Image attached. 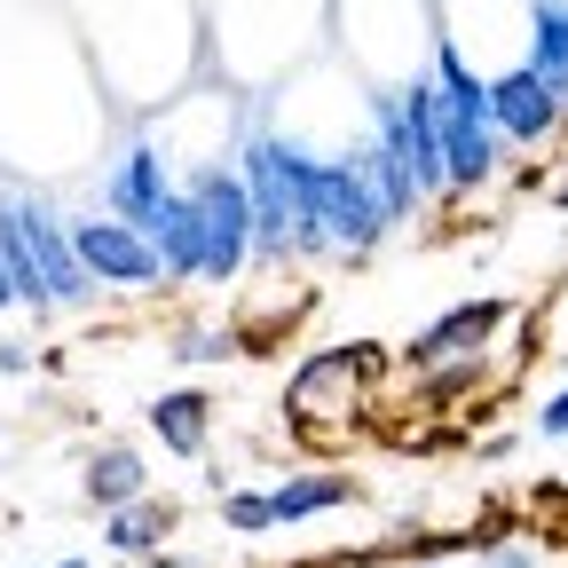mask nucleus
<instances>
[{
    "label": "nucleus",
    "mask_w": 568,
    "mask_h": 568,
    "mask_svg": "<svg viewBox=\"0 0 568 568\" xmlns=\"http://www.w3.org/2000/svg\"><path fill=\"white\" fill-rule=\"evenodd\" d=\"M481 568H537V552H521V545H489Z\"/></svg>",
    "instance_id": "20"
},
{
    "label": "nucleus",
    "mask_w": 568,
    "mask_h": 568,
    "mask_svg": "<svg viewBox=\"0 0 568 568\" xmlns=\"http://www.w3.org/2000/svg\"><path fill=\"white\" fill-rule=\"evenodd\" d=\"M80 497L95 514H119V506H134V497H151V466H142V450L134 443H95L88 466H80Z\"/></svg>",
    "instance_id": "10"
},
{
    "label": "nucleus",
    "mask_w": 568,
    "mask_h": 568,
    "mask_svg": "<svg viewBox=\"0 0 568 568\" xmlns=\"http://www.w3.org/2000/svg\"><path fill=\"white\" fill-rule=\"evenodd\" d=\"M293 190H301V245L308 253L364 261L395 230V213L379 205L364 159H308L301 142H293Z\"/></svg>",
    "instance_id": "1"
},
{
    "label": "nucleus",
    "mask_w": 568,
    "mask_h": 568,
    "mask_svg": "<svg viewBox=\"0 0 568 568\" xmlns=\"http://www.w3.org/2000/svg\"><path fill=\"white\" fill-rule=\"evenodd\" d=\"M506 316H514V301H458V308H443L426 332H410V339H403V364H410V372L481 364V355H489V339L506 332Z\"/></svg>",
    "instance_id": "6"
},
{
    "label": "nucleus",
    "mask_w": 568,
    "mask_h": 568,
    "mask_svg": "<svg viewBox=\"0 0 568 568\" xmlns=\"http://www.w3.org/2000/svg\"><path fill=\"white\" fill-rule=\"evenodd\" d=\"M489 119H497V134H506V151H537V142H552V134H560L568 95L545 80L529 55H521V63H506V71L489 80Z\"/></svg>",
    "instance_id": "5"
},
{
    "label": "nucleus",
    "mask_w": 568,
    "mask_h": 568,
    "mask_svg": "<svg viewBox=\"0 0 568 568\" xmlns=\"http://www.w3.org/2000/svg\"><path fill=\"white\" fill-rule=\"evenodd\" d=\"M0 261L17 276V301L32 316H55V293H48V268H40V245H32V213H24V190L0 197Z\"/></svg>",
    "instance_id": "11"
},
{
    "label": "nucleus",
    "mask_w": 568,
    "mask_h": 568,
    "mask_svg": "<svg viewBox=\"0 0 568 568\" xmlns=\"http://www.w3.org/2000/svg\"><path fill=\"white\" fill-rule=\"evenodd\" d=\"M174 364H230V355H245V324H190L174 332Z\"/></svg>",
    "instance_id": "16"
},
{
    "label": "nucleus",
    "mask_w": 568,
    "mask_h": 568,
    "mask_svg": "<svg viewBox=\"0 0 568 568\" xmlns=\"http://www.w3.org/2000/svg\"><path fill=\"white\" fill-rule=\"evenodd\" d=\"M0 308H24V301H17V276H9V261H0Z\"/></svg>",
    "instance_id": "22"
},
{
    "label": "nucleus",
    "mask_w": 568,
    "mask_h": 568,
    "mask_svg": "<svg viewBox=\"0 0 568 568\" xmlns=\"http://www.w3.org/2000/svg\"><path fill=\"white\" fill-rule=\"evenodd\" d=\"M71 245H80L88 276L111 284V293H159V284H174L166 261H159V245L142 237L134 222H119V213H103V222L80 213V222H71Z\"/></svg>",
    "instance_id": "4"
},
{
    "label": "nucleus",
    "mask_w": 568,
    "mask_h": 568,
    "mask_svg": "<svg viewBox=\"0 0 568 568\" xmlns=\"http://www.w3.org/2000/svg\"><path fill=\"white\" fill-rule=\"evenodd\" d=\"M159 245V261H166V276L174 284H197V261H205V230H197V197H190V182H174V197L159 205V222L142 230Z\"/></svg>",
    "instance_id": "12"
},
{
    "label": "nucleus",
    "mask_w": 568,
    "mask_h": 568,
    "mask_svg": "<svg viewBox=\"0 0 568 568\" xmlns=\"http://www.w3.org/2000/svg\"><path fill=\"white\" fill-rule=\"evenodd\" d=\"M403 568H458V560H435V552H418V560H403Z\"/></svg>",
    "instance_id": "23"
},
{
    "label": "nucleus",
    "mask_w": 568,
    "mask_h": 568,
    "mask_svg": "<svg viewBox=\"0 0 568 568\" xmlns=\"http://www.w3.org/2000/svg\"><path fill=\"white\" fill-rule=\"evenodd\" d=\"M0 450H9V435H0Z\"/></svg>",
    "instance_id": "26"
},
{
    "label": "nucleus",
    "mask_w": 568,
    "mask_h": 568,
    "mask_svg": "<svg viewBox=\"0 0 568 568\" xmlns=\"http://www.w3.org/2000/svg\"><path fill=\"white\" fill-rule=\"evenodd\" d=\"M174 159L159 151V142H126V151L111 159V174H103V205L119 213V222H134V230H151L159 222V205L174 197Z\"/></svg>",
    "instance_id": "7"
},
{
    "label": "nucleus",
    "mask_w": 568,
    "mask_h": 568,
    "mask_svg": "<svg viewBox=\"0 0 568 568\" xmlns=\"http://www.w3.org/2000/svg\"><path fill=\"white\" fill-rule=\"evenodd\" d=\"M560 205H568V182H560Z\"/></svg>",
    "instance_id": "25"
},
{
    "label": "nucleus",
    "mask_w": 568,
    "mask_h": 568,
    "mask_svg": "<svg viewBox=\"0 0 568 568\" xmlns=\"http://www.w3.org/2000/svg\"><path fill=\"white\" fill-rule=\"evenodd\" d=\"M222 521H230L237 537H261V529H276V514H268V489H230V497H222Z\"/></svg>",
    "instance_id": "17"
},
{
    "label": "nucleus",
    "mask_w": 568,
    "mask_h": 568,
    "mask_svg": "<svg viewBox=\"0 0 568 568\" xmlns=\"http://www.w3.org/2000/svg\"><path fill=\"white\" fill-rule=\"evenodd\" d=\"M190 182V197H197V230H205V261H197V284H237L245 268H253V190H245V174H237V159L222 166V159H205V166H190L182 174Z\"/></svg>",
    "instance_id": "3"
},
{
    "label": "nucleus",
    "mask_w": 568,
    "mask_h": 568,
    "mask_svg": "<svg viewBox=\"0 0 568 568\" xmlns=\"http://www.w3.org/2000/svg\"><path fill=\"white\" fill-rule=\"evenodd\" d=\"M151 435H159V450H174V458H205V443H213V403L197 395V387H166V395H151Z\"/></svg>",
    "instance_id": "13"
},
{
    "label": "nucleus",
    "mask_w": 568,
    "mask_h": 568,
    "mask_svg": "<svg viewBox=\"0 0 568 568\" xmlns=\"http://www.w3.org/2000/svg\"><path fill=\"white\" fill-rule=\"evenodd\" d=\"M32 372V347L24 339H0V379H24Z\"/></svg>",
    "instance_id": "19"
},
{
    "label": "nucleus",
    "mask_w": 568,
    "mask_h": 568,
    "mask_svg": "<svg viewBox=\"0 0 568 568\" xmlns=\"http://www.w3.org/2000/svg\"><path fill=\"white\" fill-rule=\"evenodd\" d=\"M24 213H32V245H40V268H48L55 308H88V301H95V276H88L80 245H71V222H63L55 205H40L32 190H24Z\"/></svg>",
    "instance_id": "9"
},
{
    "label": "nucleus",
    "mask_w": 568,
    "mask_h": 568,
    "mask_svg": "<svg viewBox=\"0 0 568 568\" xmlns=\"http://www.w3.org/2000/svg\"><path fill=\"white\" fill-rule=\"evenodd\" d=\"M435 95H443V88H435ZM443 166H450V197L497 182V166H506V134H497L489 111H466V103L443 95Z\"/></svg>",
    "instance_id": "8"
},
{
    "label": "nucleus",
    "mask_w": 568,
    "mask_h": 568,
    "mask_svg": "<svg viewBox=\"0 0 568 568\" xmlns=\"http://www.w3.org/2000/svg\"><path fill=\"white\" fill-rule=\"evenodd\" d=\"M379 379H387V355H379L372 339H355V347H316L308 364H301L293 379H284V418L308 426V435L355 426Z\"/></svg>",
    "instance_id": "2"
},
{
    "label": "nucleus",
    "mask_w": 568,
    "mask_h": 568,
    "mask_svg": "<svg viewBox=\"0 0 568 568\" xmlns=\"http://www.w3.org/2000/svg\"><path fill=\"white\" fill-rule=\"evenodd\" d=\"M347 497H355V474L308 466V474H284V481L268 489V514H276V529H293V521H316V514L347 506Z\"/></svg>",
    "instance_id": "14"
},
{
    "label": "nucleus",
    "mask_w": 568,
    "mask_h": 568,
    "mask_svg": "<svg viewBox=\"0 0 568 568\" xmlns=\"http://www.w3.org/2000/svg\"><path fill=\"white\" fill-rule=\"evenodd\" d=\"M537 17H545V24H552V32L568 40V0H537Z\"/></svg>",
    "instance_id": "21"
},
{
    "label": "nucleus",
    "mask_w": 568,
    "mask_h": 568,
    "mask_svg": "<svg viewBox=\"0 0 568 568\" xmlns=\"http://www.w3.org/2000/svg\"><path fill=\"white\" fill-rule=\"evenodd\" d=\"M537 435H552V443L568 435V387H560V395H552V403L537 410Z\"/></svg>",
    "instance_id": "18"
},
{
    "label": "nucleus",
    "mask_w": 568,
    "mask_h": 568,
    "mask_svg": "<svg viewBox=\"0 0 568 568\" xmlns=\"http://www.w3.org/2000/svg\"><path fill=\"white\" fill-rule=\"evenodd\" d=\"M166 529H174V506H166V497H134V506L103 514V545H111V552H142V560L159 552Z\"/></svg>",
    "instance_id": "15"
},
{
    "label": "nucleus",
    "mask_w": 568,
    "mask_h": 568,
    "mask_svg": "<svg viewBox=\"0 0 568 568\" xmlns=\"http://www.w3.org/2000/svg\"><path fill=\"white\" fill-rule=\"evenodd\" d=\"M55 568H88V560H80V552H71V560H55Z\"/></svg>",
    "instance_id": "24"
}]
</instances>
